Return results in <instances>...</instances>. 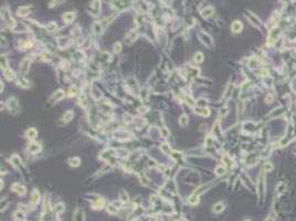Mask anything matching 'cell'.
Returning a JSON list of instances; mask_svg holds the SVG:
<instances>
[{"instance_id":"cell-39","label":"cell","mask_w":296,"mask_h":221,"mask_svg":"<svg viewBox=\"0 0 296 221\" xmlns=\"http://www.w3.org/2000/svg\"><path fill=\"white\" fill-rule=\"evenodd\" d=\"M1 68L3 69V71L8 69V64H7V59H6V56H1Z\"/></svg>"},{"instance_id":"cell-19","label":"cell","mask_w":296,"mask_h":221,"mask_svg":"<svg viewBox=\"0 0 296 221\" xmlns=\"http://www.w3.org/2000/svg\"><path fill=\"white\" fill-rule=\"evenodd\" d=\"M136 39H137V33L135 32V31H131L128 34L126 35V42H127V44H132Z\"/></svg>"},{"instance_id":"cell-36","label":"cell","mask_w":296,"mask_h":221,"mask_svg":"<svg viewBox=\"0 0 296 221\" xmlns=\"http://www.w3.org/2000/svg\"><path fill=\"white\" fill-rule=\"evenodd\" d=\"M123 118H124V122L126 123V124H129V123H132V121H133V116L129 115L128 113H125L124 115H123Z\"/></svg>"},{"instance_id":"cell-6","label":"cell","mask_w":296,"mask_h":221,"mask_svg":"<svg viewBox=\"0 0 296 221\" xmlns=\"http://www.w3.org/2000/svg\"><path fill=\"white\" fill-rule=\"evenodd\" d=\"M28 150L31 154H37L41 150V145H40L39 143L32 142L31 144H29V146H28Z\"/></svg>"},{"instance_id":"cell-35","label":"cell","mask_w":296,"mask_h":221,"mask_svg":"<svg viewBox=\"0 0 296 221\" xmlns=\"http://www.w3.org/2000/svg\"><path fill=\"white\" fill-rule=\"evenodd\" d=\"M224 172H226V168H224L223 166H218V167L215 168V174H217L218 176L223 175Z\"/></svg>"},{"instance_id":"cell-28","label":"cell","mask_w":296,"mask_h":221,"mask_svg":"<svg viewBox=\"0 0 296 221\" xmlns=\"http://www.w3.org/2000/svg\"><path fill=\"white\" fill-rule=\"evenodd\" d=\"M73 116H74V114H73L72 111L65 112L64 115H63V121H64V122H70V121L73 118Z\"/></svg>"},{"instance_id":"cell-37","label":"cell","mask_w":296,"mask_h":221,"mask_svg":"<svg viewBox=\"0 0 296 221\" xmlns=\"http://www.w3.org/2000/svg\"><path fill=\"white\" fill-rule=\"evenodd\" d=\"M54 211H55V213H61L62 211H64V206H63V203H58V205L55 206Z\"/></svg>"},{"instance_id":"cell-38","label":"cell","mask_w":296,"mask_h":221,"mask_svg":"<svg viewBox=\"0 0 296 221\" xmlns=\"http://www.w3.org/2000/svg\"><path fill=\"white\" fill-rule=\"evenodd\" d=\"M222 160H223L228 166H231V165H232V159L229 157L228 155H224L223 157H222Z\"/></svg>"},{"instance_id":"cell-10","label":"cell","mask_w":296,"mask_h":221,"mask_svg":"<svg viewBox=\"0 0 296 221\" xmlns=\"http://www.w3.org/2000/svg\"><path fill=\"white\" fill-rule=\"evenodd\" d=\"M71 41L68 40V38H59L58 39V46L59 48H61V49H65V48H68L70 46Z\"/></svg>"},{"instance_id":"cell-15","label":"cell","mask_w":296,"mask_h":221,"mask_svg":"<svg viewBox=\"0 0 296 221\" xmlns=\"http://www.w3.org/2000/svg\"><path fill=\"white\" fill-rule=\"evenodd\" d=\"M37 135H38V132L35 128H29V129L27 130V133H25V136L29 139H31V141H34Z\"/></svg>"},{"instance_id":"cell-2","label":"cell","mask_w":296,"mask_h":221,"mask_svg":"<svg viewBox=\"0 0 296 221\" xmlns=\"http://www.w3.org/2000/svg\"><path fill=\"white\" fill-rule=\"evenodd\" d=\"M198 37H199V39H200V41L202 42V43L205 44V47H208V48H212V47H213V41H212V38L210 37L208 33H205V32H199Z\"/></svg>"},{"instance_id":"cell-21","label":"cell","mask_w":296,"mask_h":221,"mask_svg":"<svg viewBox=\"0 0 296 221\" xmlns=\"http://www.w3.org/2000/svg\"><path fill=\"white\" fill-rule=\"evenodd\" d=\"M3 75L6 76V79L7 80H9V81H11V80H13L16 77V75H15V72H13L11 69H7V70H4L3 71Z\"/></svg>"},{"instance_id":"cell-4","label":"cell","mask_w":296,"mask_h":221,"mask_svg":"<svg viewBox=\"0 0 296 221\" xmlns=\"http://www.w3.org/2000/svg\"><path fill=\"white\" fill-rule=\"evenodd\" d=\"M114 136H115L116 139H119V141H126V139L131 138L132 135L129 134L128 132H126V130L119 129V130H117V132L114 133Z\"/></svg>"},{"instance_id":"cell-43","label":"cell","mask_w":296,"mask_h":221,"mask_svg":"<svg viewBox=\"0 0 296 221\" xmlns=\"http://www.w3.org/2000/svg\"><path fill=\"white\" fill-rule=\"evenodd\" d=\"M16 218L17 219H23V217H24V213L22 212V211H18V212L15 213Z\"/></svg>"},{"instance_id":"cell-5","label":"cell","mask_w":296,"mask_h":221,"mask_svg":"<svg viewBox=\"0 0 296 221\" xmlns=\"http://www.w3.org/2000/svg\"><path fill=\"white\" fill-rule=\"evenodd\" d=\"M8 107L10 112H12L13 114H16L17 112L19 111V103L18 101L15 98V97H11V98H9L8 101Z\"/></svg>"},{"instance_id":"cell-41","label":"cell","mask_w":296,"mask_h":221,"mask_svg":"<svg viewBox=\"0 0 296 221\" xmlns=\"http://www.w3.org/2000/svg\"><path fill=\"white\" fill-rule=\"evenodd\" d=\"M77 91H79V90H77L76 86H72L70 89V94H68V95H70V96H74V95H76Z\"/></svg>"},{"instance_id":"cell-40","label":"cell","mask_w":296,"mask_h":221,"mask_svg":"<svg viewBox=\"0 0 296 221\" xmlns=\"http://www.w3.org/2000/svg\"><path fill=\"white\" fill-rule=\"evenodd\" d=\"M160 134H161V136L165 137V138L169 136V132H168V129L166 127H162L161 129H160Z\"/></svg>"},{"instance_id":"cell-34","label":"cell","mask_w":296,"mask_h":221,"mask_svg":"<svg viewBox=\"0 0 296 221\" xmlns=\"http://www.w3.org/2000/svg\"><path fill=\"white\" fill-rule=\"evenodd\" d=\"M193 60L197 63H201L203 61V54L201 53V52H197V53L195 54V59H193Z\"/></svg>"},{"instance_id":"cell-22","label":"cell","mask_w":296,"mask_h":221,"mask_svg":"<svg viewBox=\"0 0 296 221\" xmlns=\"http://www.w3.org/2000/svg\"><path fill=\"white\" fill-rule=\"evenodd\" d=\"M118 197H119V200L122 201V202H127L128 199H129L128 194H127L125 190H120L119 194H118Z\"/></svg>"},{"instance_id":"cell-31","label":"cell","mask_w":296,"mask_h":221,"mask_svg":"<svg viewBox=\"0 0 296 221\" xmlns=\"http://www.w3.org/2000/svg\"><path fill=\"white\" fill-rule=\"evenodd\" d=\"M118 211V209L116 208V207L113 205V203H110V205L107 206V212L111 213V215H116Z\"/></svg>"},{"instance_id":"cell-7","label":"cell","mask_w":296,"mask_h":221,"mask_svg":"<svg viewBox=\"0 0 296 221\" xmlns=\"http://www.w3.org/2000/svg\"><path fill=\"white\" fill-rule=\"evenodd\" d=\"M99 9H101V2L99 1H93L91 3V6H90V10H91V12L93 13L94 16L98 15Z\"/></svg>"},{"instance_id":"cell-42","label":"cell","mask_w":296,"mask_h":221,"mask_svg":"<svg viewBox=\"0 0 296 221\" xmlns=\"http://www.w3.org/2000/svg\"><path fill=\"white\" fill-rule=\"evenodd\" d=\"M120 49H122V44H120L119 42H116L114 44V52L118 53V52H120Z\"/></svg>"},{"instance_id":"cell-45","label":"cell","mask_w":296,"mask_h":221,"mask_svg":"<svg viewBox=\"0 0 296 221\" xmlns=\"http://www.w3.org/2000/svg\"><path fill=\"white\" fill-rule=\"evenodd\" d=\"M247 221H250V220H247Z\"/></svg>"},{"instance_id":"cell-44","label":"cell","mask_w":296,"mask_h":221,"mask_svg":"<svg viewBox=\"0 0 296 221\" xmlns=\"http://www.w3.org/2000/svg\"><path fill=\"white\" fill-rule=\"evenodd\" d=\"M265 169H269V170H271V169H272V166L270 165V164H266V165H265Z\"/></svg>"},{"instance_id":"cell-20","label":"cell","mask_w":296,"mask_h":221,"mask_svg":"<svg viewBox=\"0 0 296 221\" xmlns=\"http://www.w3.org/2000/svg\"><path fill=\"white\" fill-rule=\"evenodd\" d=\"M242 28H243V25H242V23H241L240 21H234V22L232 23V25H231L232 31L235 32V33L240 32L241 30H242Z\"/></svg>"},{"instance_id":"cell-23","label":"cell","mask_w":296,"mask_h":221,"mask_svg":"<svg viewBox=\"0 0 296 221\" xmlns=\"http://www.w3.org/2000/svg\"><path fill=\"white\" fill-rule=\"evenodd\" d=\"M189 123V120H188V115H186V114H183V115L180 116V118H179V124H180V126L182 127H186L187 125H188Z\"/></svg>"},{"instance_id":"cell-33","label":"cell","mask_w":296,"mask_h":221,"mask_svg":"<svg viewBox=\"0 0 296 221\" xmlns=\"http://www.w3.org/2000/svg\"><path fill=\"white\" fill-rule=\"evenodd\" d=\"M104 203H105V202H104L103 199H97V200H96L95 202L93 203V207L95 209H102V207L104 206Z\"/></svg>"},{"instance_id":"cell-30","label":"cell","mask_w":296,"mask_h":221,"mask_svg":"<svg viewBox=\"0 0 296 221\" xmlns=\"http://www.w3.org/2000/svg\"><path fill=\"white\" fill-rule=\"evenodd\" d=\"M160 148H161V150L164 151L166 155H170V154H171V148H170V146L168 144H166V143L160 146Z\"/></svg>"},{"instance_id":"cell-9","label":"cell","mask_w":296,"mask_h":221,"mask_svg":"<svg viewBox=\"0 0 296 221\" xmlns=\"http://www.w3.org/2000/svg\"><path fill=\"white\" fill-rule=\"evenodd\" d=\"M30 12V7L29 6H21L17 9V15L19 17H25Z\"/></svg>"},{"instance_id":"cell-25","label":"cell","mask_w":296,"mask_h":221,"mask_svg":"<svg viewBox=\"0 0 296 221\" xmlns=\"http://www.w3.org/2000/svg\"><path fill=\"white\" fill-rule=\"evenodd\" d=\"M93 31L96 33V34H98V33H102L103 31V25H102L101 22H95L93 25Z\"/></svg>"},{"instance_id":"cell-16","label":"cell","mask_w":296,"mask_h":221,"mask_svg":"<svg viewBox=\"0 0 296 221\" xmlns=\"http://www.w3.org/2000/svg\"><path fill=\"white\" fill-rule=\"evenodd\" d=\"M214 12L213 8L212 7H205V9H203L202 11H201V15H202L203 18H209V17L212 16V13Z\"/></svg>"},{"instance_id":"cell-11","label":"cell","mask_w":296,"mask_h":221,"mask_svg":"<svg viewBox=\"0 0 296 221\" xmlns=\"http://www.w3.org/2000/svg\"><path fill=\"white\" fill-rule=\"evenodd\" d=\"M12 190H13V191H16V192H18L20 196H23V195L27 194V190H25V188L23 186H21L20 184H18V182L12 186Z\"/></svg>"},{"instance_id":"cell-8","label":"cell","mask_w":296,"mask_h":221,"mask_svg":"<svg viewBox=\"0 0 296 221\" xmlns=\"http://www.w3.org/2000/svg\"><path fill=\"white\" fill-rule=\"evenodd\" d=\"M64 97V92L62 91V90H59V91H56L55 93L52 95L51 97V102L52 103H56V102L61 101V99Z\"/></svg>"},{"instance_id":"cell-32","label":"cell","mask_w":296,"mask_h":221,"mask_svg":"<svg viewBox=\"0 0 296 221\" xmlns=\"http://www.w3.org/2000/svg\"><path fill=\"white\" fill-rule=\"evenodd\" d=\"M56 28H58V25H56L55 22H50L49 25H46V31H49V32H53L56 30Z\"/></svg>"},{"instance_id":"cell-24","label":"cell","mask_w":296,"mask_h":221,"mask_svg":"<svg viewBox=\"0 0 296 221\" xmlns=\"http://www.w3.org/2000/svg\"><path fill=\"white\" fill-rule=\"evenodd\" d=\"M41 59H42V61H44V62H49V61H51V60H52V54H51V52H49V51H44L43 53L41 54Z\"/></svg>"},{"instance_id":"cell-29","label":"cell","mask_w":296,"mask_h":221,"mask_svg":"<svg viewBox=\"0 0 296 221\" xmlns=\"http://www.w3.org/2000/svg\"><path fill=\"white\" fill-rule=\"evenodd\" d=\"M223 209H224V205L222 202L215 203L214 207H213V211H214L215 213H220L221 211H223Z\"/></svg>"},{"instance_id":"cell-12","label":"cell","mask_w":296,"mask_h":221,"mask_svg":"<svg viewBox=\"0 0 296 221\" xmlns=\"http://www.w3.org/2000/svg\"><path fill=\"white\" fill-rule=\"evenodd\" d=\"M74 19H75V13L74 12L68 11V12H65L64 15H63V20H64L65 23H72L73 21H74Z\"/></svg>"},{"instance_id":"cell-14","label":"cell","mask_w":296,"mask_h":221,"mask_svg":"<svg viewBox=\"0 0 296 221\" xmlns=\"http://www.w3.org/2000/svg\"><path fill=\"white\" fill-rule=\"evenodd\" d=\"M11 163H12V165L15 166L17 168H20L21 166H22V161H21V158L19 157L18 155H12V157H11Z\"/></svg>"},{"instance_id":"cell-3","label":"cell","mask_w":296,"mask_h":221,"mask_svg":"<svg viewBox=\"0 0 296 221\" xmlns=\"http://www.w3.org/2000/svg\"><path fill=\"white\" fill-rule=\"evenodd\" d=\"M30 64H31V59L29 58H25L24 60H22V62L20 63V68H19V72L21 73L22 75H25L29 71L30 68Z\"/></svg>"},{"instance_id":"cell-27","label":"cell","mask_w":296,"mask_h":221,"mask_svg":"<svg viewBox=\"0 0 296 221\" xmlns=\"http://www.w3.org/2000/svg\"><path fill=\"white\" fill-rule=\"evenodd\" d=\"M70 166H72V167H79L80 164H81V159L79 157H73L70 159Z\"/></svg>"},{"instance_id":"cell-13","label":"cell","mask_w":296,"mask_h":221,"mask_svg":"<svg viewBox=\"0 0 296 221\" xmlns=\"http://www.w3.org/2000/svg\"><path fill=\"white\" fill-rule=\"evenodd\" d=\"M74 221H84V212L81 208H77L74 211Z\"/></svg>"},{"instance_id":"cell-26","label":"cell","mask_w":296,"mask_h":221,"mask_svg":"<svg viewBox=\"0 0 296 221\" xmlns=\"http://www.w3.org/2000/svg\"><path fill=\"white\" fill-rule=\"evenodd\" d=\"M247 16H248L249 19H251V21H252L253 25H256V27H259V25H260V20L254 15H253V13H251V12L250 13H247Z\"/></svg>"},{"instance_id":"cell-1","label":"cell","mask_w":296,"mask_h":221,"mask_svg":"<svg viewBox=\"0 0 296 221\" xmlns=\"http://www.w3.org/2000/svg\"><path fill=\"white\" fill-rule=\"evenodd\" d=\"M1 17L2 19L4 20V22L7 23V25H8L9 28H11V29H15L16 28V20L11 17V13L9 12V10L7 8H2L1 9Z\"/></svg>"},{"instance_id":"cell-18","label":"cell","mask_w":296,"mask_h":221,"mask_svg":"<svg viewBox=\"0 0 296 221\" xmlns=\"http://www.w3.org/2000/svg\"><path fill=\"white\" fill-rule=\"evenodd\" d=\"M39 201H40V194L37 189H34L31 194V202L33 205H37V203H39Z\"/></svg>"},{"instance_id":"cell-17","label":"cell","mask_w":296,"mask_h":221,"mask_svg":"<svg viewBox=\"0 0 296 221\" xmlns=\"http://www.w3.org/2000/svg\"><path fill=\"white\" fill-rule=\"evenodd\" d=\"M196 113L198 114V115H200V116H209L210 115V110L209 108H207V107H198V108H196Z\"/></svg>"}]
</instances>
